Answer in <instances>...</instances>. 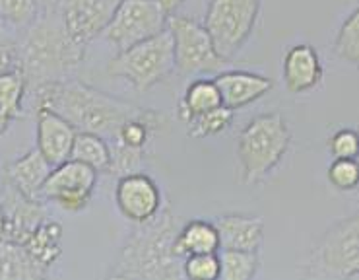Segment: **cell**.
I'll return each instance as SVG.
<instances>
[{
    "instance_id": "83f0119b",
    "label": "cell",
    "mask_w": 359,
    "mask_h": 280,
    "mask_svg": "<svg viewBox=\"0 0 359 280\" xmlns=\"http://www.w3.org/2000/svg\"><path fill=\"white\" fill-rule=\"evenodd\" d=\"M39 16L37 0H0V20L10 29L24 32Z\"/></svg>"
},
{
    "instance_id": "d6986e66",
    "label": "cell",
    "mask_w": 359,
    "mask_h": 280,
    "mask_svg": "<svg viewBox=\"0 0 359 280\" xmlns=\"http://www.w3.org/2000/svg\"><path fill=\"white\" fill-rule=\"evenodd\" d=\"M49 269L43 267L27 247L4 239L0 244V280H37L45 279Z\"/></svg>"
},
{
    "instance_id": "7c38bea8",
    "label": "cell",
    "mask_w": 359,
    "mask_h": 280,
    "mask_svg": "<svg viewBox=\"0 0 359 280\" xmlns=\"http://www.w3.org/2000/svg\"><path fill=\"white\" fill-rule=\"evenodd\" d=\"M118 213L133 224L154 218L163 208V193L159 185L142 171L121 175L115 187Z\"/></svg>"
},
{
    "instance_id": "1f68e13d",
    "label": "cell",
    "mask_w": 359,
    "mask_h": 280,
    "mask_svg": "<svg viewBox=\"0 0 359 280\" xmlns=\"http://www.w3.org/2000/svg\"><path fill=\"white\" fill-rule=\"evenodd\" d=\"M328 150L334 158H359V133L353 128H340L328 138Z\"/></svg>"
},
{
    "instance_id": "f546056e",
    "label": "cell",
    "mask_w": 359,
    "mask_h": 280,
    "mask_svg": "<svg viewBox=\"0 0 359 280\" xmlns=\"http://www.w3.org/2000/svg\"><path fill=\"white\" fill-rule=\"evenodd\" d=\"M183 272L191 280H217L219 279V255L217 253H196L184 257Z\"/></svg>"
},
{
    "instance_id": "8fae6325",
    "label": "cell",
    "mask_w": 359,
    "mask_h": 280,
    "mask_svg": "<svg viewBox=\"0 0 359 280\" xmlns=\"http://www.w3.org/2000/svg\"><path fill=\"white\" fill-rule=\"evenodd\" d=\"M0 206L4 214V239L24 246L27 239L49 220V213L39 199H29L8 181L0 187Z\"/></svg>"
},
{
    "instance_id": "5b68a950",
    "label": "cell",
    "mask_w": 359,
    "mask_h": 280,
    "mask_svg": "<svg viewBox=\"0 0 359 280\" xmlns=\"http://www.w3.org/2000/svg\"><path fill=\"white\" fill-rule=\"evenodd\" d=\"M175 72V51L173 37L169 29L154 35L118 51L107 62V74L121 78L133 86L136 92H146L154 86L161 84Z\"/></svg>"
},
{
    "instance_id": "7402d4cb",
    "label": "cell",
    "mask_w": 359,
    "mask_h": 280,
    "mask_svg": "<svg viewBox=\"0 0 359 280\" xmlns=\"http://www.w3.org/2000/svg\"><path fill=\"white\" fill-rule=\"evenodd\" d=\"M25 95V80L20 70L0 74V136L8 131L12 121L22 115Z\"/></svg>"
},
{
    "instance_id": "44dd1931",
    "label": "cell",
    "mask_w": 359,
    "mask_h": 280,
    "mask_svg": "<svg viewBox=\"0 0 359 280\" xmlns=\"http://www.w3.org/2000/svg\"><path fill=\"white\" fill-rule=\"evenodd\" d=\"M222 103V93L217 90L216 80L212 78H196L191 84L187 86L181 103H179V119L189 123L192 117L208 113V111L216 109Z\"/></svg>"
},
{
    "instance_id": "f35d334b",
    "label": "cell",
    "mask_w": 359,
    "mask_h": 280,
    "mask_svg": "<svg viewBox=\"0 0 359 280\" xmlns=\"http://www.w3.org/2000/svg\"><path fill=\"white\" fill-rule=\"evenodd\" d=\"M358 160H359V158H358Z\"/></svg>"
},
{
    "instance_id": "d4e9b609",
    "label": "cell",
    "mask_w": 359,
    "mask_h": 280,
    "mask_svg": "<svg viewBox=\"0 0 359 280\" xmlns=\"http://www.w3.org/2000/svg\"><path fill=\"white\" fill-rule=\"evenodd\" d=\"M219 255V279L224 280H252L260 269V251L241 249H222Z\"/></svg>"
},
{
    "instance_id": "2e32d148",
    "label": "cell",
    "mask_w": 359,
    "mask_h": 280,
    "mask_svg": "<svg viewBox=\"0 0 359 280\" xmlns=\"http://www.w3.org/2000/svg\"><path fill=\"white\" fill-rule=\"evenodd\" d=\"M214 80L222 93V103L233 111H239L262 100L274 86L268 76L247 70H222Z\"/></svg>"
},
{
    "instance_id": "30bf717a",
    "label": "cell",
    "mask_w": 359,
    "mask_h": 280,
    "mask_svg": "<svg viewBox=\"0 0 359 280\" xmlns=\"http://www.w3.org/2000/svg\"><path fill=\"white\" fill-rule=\"evenodd\" d=\"M97 185V171L88 164L67 160L53 168L43 187L41 199L60 206L68 213H80L90 204Z\"/></svg>"
},
{
    "instance_id": "d6a6232c",
    "label": "cell",
    "mask_w": 359,
    "mask_h": 280,
    "mask_svg": "<svg viewBox=\"0 0 359 280\" xmlns=\"http://www.w3.org/2000/svg\"><path fill=\"white\" fill-rule=\"evenodd\" d=\"M10 70H18V41L14 37L0 41V74Z\"/></svg>"
},
{
    "instance_id": "ffe728a7",
    "label": "cell",
    "mask_w": 359,
    "mask_h": 280,
    "mask_svg": "<svg viewBox=\"0 0 359 280\" xmlns=\"http://www.w3.org/2000/svg\"><path fill=\"white\" fill-rule=\"evenodd\" d=\"M177 253L181 257L196 253H217L219 251V234L214 222L196 220L184 222L175 241Z\"/></svg>"
},
{
    "instance_id": "836d02e7",
    "label": "cell",
    "mask_w": 359,
    "mask_h": 280,
    "mask_svg": "<svg viewBox=\"0 0 359 280\" xmlns=\"http://www.w3.org/2000/svg\"><path fill=\"white\" fill-rule=\"evenodd\" d=\"M158 2L168 16H173V14H177V10L181 8L187 0H158Z\"/></svg>"
},
{
    "instance_id": "ba28073f",
    "label": "cell",
    "mask_w": 359,
    "mask_h": 280,
    "mask_svg": "<svg viewBox=\"0 0 359 280\" xmlns=\"http://www.w3.org/2000/svg\"><path fill=\"white\" fill-rule=\"evenodd\" d=\"M168 29L173 37L175 70L184 76L217 74L227 60L217 53L204 24L194 18L173 14L168 20Z\"/></svg>"
},
{
    "instance_id": "e0dca14e",
    "label": "cell",
    "mask_w": 359,
    "mask_h": 280,
    "mask_svg": "<svg viewBox=\"0 0 359 280\" xmlns=\"http://www.w3.org/2000/svg\"><path fill=\"white\" fill-rule=\"evenodd\" d=\"M219 234V249L260 251L264 244V220L252 214H222L214 220Z\"/></svg>"
},
{
    "instance_id": "f1b7e54d",
    "label": "cell",
    "mask_w": 359,
    "mask_h": 280,
    "mask_svg": "<svg viewBox=\"0 0 359 280\" xmlns=\"http://www.w3.org/2000/svg\"><path fill=\"white\" fill-rule=\"evenodd\" d=\"M328 183L336 191H355L359 189V160L358 158H334L328 166Z\"/></svg>"
},
{
    "instance_id": "4fadbf2b",
    "label": "cell",
    "mask_w": 359,
    "mask_h": 280,
    "mask_svg": "<svg viewBox=\"0 0 359 280\" xmlns=\"http://www.w3.org/2000/svg\"><path fill=\"white\" fill-rule=\"evenodd\" d=\"M121 2L123 0H67L60 10L70 35L88 47L103 34Z\"/></svg>"
},
{
    "instance_id": "ac0fdd59",
    "label": "cell",
    "mask_w": 359,
    "mask_h": 280,
    "mask_svg": "<svg viewBox=\"0 0 359 280\" xmlns=\"http://www.w3.org/2000/svg\"><path fill=\"white\" fill-rule=\"evenodd\" d=\"M50 171H53V166L35 146L34 150H29L22 158H18L6 166L4 178L10 185L16 187L25 196L43 201L41 191L49 179Z\"/></svg>"
},
{
    "instance_id": "e575fe53",
    "label": "cell",
    "mask_w": 359,
    "mask_h": 280,
    "mask_svg": "<svg viewBox=\"0 0 359 280\" xmlns=\"http://www.w3.org/2000/svg\"><path fill=\"white\" fill-rule=\"evenodd\" d=\"M67 0H37L39 12H47V10H60L65 6Z\"/></svg>"
},
{
    "instance_id": "52a82bcc",
    "label": "cell",
    "mask_w": 359,
    "mask_h": 280,
    "mask_svg": "<svg viewBox=\"0 0 359 280\" xmlns=\"http://www.w3.org/2000/svg\"><path fill=\"white\" fill-rule=\"evenodd\" d=\"M260 8L262 0H210L204 27L224 59H233L247 45L259 22Z\"/></svg>"
},
{
    "instance_id": "9c48e42d",
    "label": "cell",
    "mask_w": 359,
    "mask_h": 280,
    "mask_svg": "<svg viewBox=\"0 0 359 280\" xmlns=\"http://www.w3.org/2000/svg\"><path fill=\"white\" fill-rule=\"evenodd\" d=\"M169 16L158 0H123L101 35L115 51H125L136 43L165 32Z\"/></svg>"
},
{
    "instance_id": "603a6c76",
    "label": "cell",
    "mask_w": 359,
    "mask_h": 280,
    "mask_svg": "<svg viewBox=\"0 0 359 280\" xmlns=\"http://www.w3.org/2000/svg\"><path fill=\"white\" fill-rule=\"evenodd\" d=\"M24 246L43 267L50 269L59 261L60 253H62V224L55 220H45L41 228L37 229Z\"/></svg>"
},
{
    "instance_id": "9a60e30c",
    "label": "cell",
    "mask_w": 359,
    "mask_h": 280,
    "mask_svg": "<svg viewBox=\"0 0 359 280\" xmlns=\"http://www.w3.org/2000/svg\"><path fill=\"white\" fill-rule=\"evenodd\" d=\"M35 119H37V150L47 158L53 168L70 160L78 131L65 117H60L59 113L47 107L35 109Z\"/></svg>"
},
{
    "instance_id": "3957f363",
    "label": "cell",
    "mask_w": 359,
    "mask_h": 280,
    "mask_svg": "<svg viewBox=\"0 0 359 280\" xmlns=\"http://www.w3.org/2000/svg\"><path fill=\"white\" fill-rule=\"evenodd\" d=\"M183 224L169 206H163L150 220L134 224L118 249L111 279L177 280L184 276V257L175 249Z\"/></svg>"
},
{
    "instance_id": "4dcf8cb0",
    "label": "cell",
    "mask_w": 359,
    "mask_h": 280,
    "mask_svg": "<svg viewBox=\"0 0 359 280\" xmlns=\"http://www.w3.org/2000/svg\"><path fill=\"white\" fill-rule=\"evenodd\" d=\"M146 150H134L128 146L121 145V142H111V168L109 173L111 175H126L133 171H140Z\"/></svg>"
},
{
    "instance_id": "8992f818",
    "label": "cell",
    "mask_w": 359,
    "mask_h": 280,
    "mask_svg": "<svg viewBox=\"0 0 359 280\" xmlns=\"http://www.w3.org/2000/svg\"><path fill=\"white\" fill-rule=\"evenodd\" d=\"M309 276L342 280L359 276V211L336 220L320 236L311 251Z\"/></svg>"
},
{
    "instance_id": "7a4b0ae2",
    "label": "cell",
    "mask_w": 359,
    "mask_h": 280,
    "mask_svg": "<svg viewBox=\"0 0 359 280\" xmlns=\"http://www.w3.org/2000/svg\"><path fill=\"white\" fill-rule=\"evenodd\" d=\"M86 49L68 32L62 10L39 12L18 41V70L27 93L43 84L72 78L84 60Z\"/></svg>"
},
{
    "instance_id": "cb8c5ba5",
    "label": "cell",
    "mask_w": 359,
    "mask_h": 280,
    "mask_svg": "<svg viewBox=\"0 0 359 280\" xmlns=\"http://www.w3.org/2000/svg\"><path fill=\"white\" fill-rule=\"evenodd\" d=\"M72 160L88 164L97 173H109L111 168V145L107 138L93 133H78L72 146Z\"/></svg>"
},
{
    "instance_id": "277c9868",
    "label": "cell",
    "mask_w": 359,
    "mask_h": 280,
    "mask_svg": "<svg viewBox=\"0 0 359 280\" xmlns=\"http://www.w3.org/2000/svg\"><path fill=\"white\" fill-rule=\"evenodd\" d=\"M292 128L280 111L252 117L237 136L239 181L257 185L278 168L292 146Z\"/></svg>"
},
{
    "instance_id": "5bb4252c",
    "label": "cell",
    "mask_w": 359,
    "mask_h": 280,
    "mask_svg": "<svg viewBox=\"0 0 359 280\" xmlns=\"http://www.w3.org/2000/svg\"><path fill=\"white\" fill-rule=\"evenodd\" d=\"M282 76L285 90L293 95L317 90L325 76L317 49L309 43H297L290 47L282 60Z\"/></svg>"
},
{
    "instance_id": "74e56055",
    "label": "cell",
    "mask_w": 359,
    "mask_h": 280,
    "mask_svg": "<svg viewBox=\"0 0 359 280\" xmlns=\"http://www.w3.org/2000/svg\"><path fill=\"white\" fill-rule=\"evenodd\" d=\"M358 133H359V128H358Z\"/></svg>"
},
{
    "instance_id": "6da1fadb",
    "label": "cell",
    "mask_w": 359,
    "mask_h": 280,
    "mask_svg": "<svg viewBox=\"0 0 359 280\" xmlns=\"http://www.w3.org/2000/svg\"><path fill=\"white\" fill-rule=\"evenodd\" d=\"M27 95H32L34 111L47 107L65 117L78 133H93L107 138L109 142L117 140L118 131L126 121L154 113V109L101 92L78 78L43 84Z\"/></svg>"
},
{
    "instance_id": "8d00e7d4",
    "label": "cell",
    "mask_w": 359,
    "mask_h": 280,
    "mask_svg": "<svg viewBox=\"0 0 359 280\" xmlns=\"http://www.w3.org/2000/svg\"><path fill=\"white\" fill-rule=\"evenodd\" d=\"M4 241V214H2V206H0V244Z\"/></svg>"
},
{
    "instance_id": "d590c367",
    "label": "cell",
    "mask_w": 359,
    "mask_h": 280,
    "mask_svg": "<svg viewBox=\"0 0 359 280\" xmlns=\"http://www.w3.org/2000/svg\"><path fill=\"white\" fill-rule=\"evenodd\" d=\"M4 39H12V35H10V27L0 20V41H4Z\"/></svg>"
},
{
    "instance_id": "484cf974",
    "label": "cell",
    "mask_w": 359,
    "mask_h": 280,
    "mask_svg": "<svg viewBox=\"0 0 359 280\" xmlns=\"http://www.w3.org/2000/svg\"><path fill=\"white\" fill-rule=\"evenodd\" d=\"M332 51L338 59L359 70V6L344 20L336 32Z\"/></svg>"
},
{
    "instance_id": "4316f807",
    "label": "cell",
    "mask_w": 359,
    "mask_h": 280,
    "mask_svg": "<svg viewBox=\"0 0 359 280\" xmlns=\"http://www.w3.org/2000/svg\"><path fill=\"white\" fill-rule=\"evenodd\" d=\"M233 117V109H229L226 105H219V107L208 111V113L192 117L189 123H184V127H187L192 138H201L202 140V138H208V136L222 135L224 131L231 127Z\"/></svg>"
}]
</instances>
